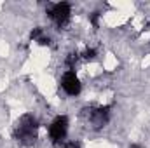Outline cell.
<instances>
[{
    "mask_svg": "<svg viewBox=\"0 0 150 148\" xmlns=\"http://www.w3.org/2000/svg\"><path fill=\"white\" fill-rule=\"evenodd\" d=\"M38 134V122L30 113L21 115L14 124V140L21 147H32L37 141Z\"/></svg>",
    "mask_w": 150,
    "mask_h": 148,
    "instance_id": "cell-1",
    "label": "cell"
},
{
    "mask_svg": "<svg viewBox=\"0 0 150 148\" xmlns=\"http://www.w3.org/2000/svg\"><path fill=\"white\" fill-rule=\"evenodd\" d=\"M47 14H49V18H51L59 28H63V26H67L68 21H70L72 7H70L68 2H58V4L51 5V9H47Z\"/></svg>",
    "mask_w": 150,
    "mask_h": 148,
    "instance_id": "cell-2",
    "label": "cell"
},
{
    "mask_svg": "<svg viewBox=\"0 0 150 148\" xmlns=\"http://www.w3.org/2000/svg\"><path fill=\"white\" fill-rule=\"evenodd\" d=\"M84 115L87 117V120L91 122V125L94 129H101L107 125L108 118H110V106H93V108H86Z\"/></svg>",
    "mask_w": 150,
    "mask_h": 148,
    "instance_id": "cell-3",
    "label": "cell"
},
{
    "mask_svg": "<svg viewBox=\"0 0 150 148\" xmlns=\"http://www.w3.org/2000/svg\"><path fill=\"white\" fill-rule=\"evenodd\" d=\"M67 132H68V117L65 115H59L52 120V124L49 125V136H51V141L52 143H61L65 138H67Z\"/></svg>",
    "mask_w": 150,
    "mask_h": 148,
    "instance_id": "cell-4",
    "label": "cell"
},
{
    "mask_svg": "<svg viewBox=\"0 0 150 148\" xmlns=\"http://www.w3.org/2000/svg\"><path fill=\"white\" fill-rule=\"evenodd\" d=\"M61 87H63V91H65L68 96H77V94H80L82 85H80V80H79V77L75 75L74 70H68L67 73L63 75V78H61Z\"/></svg>",
    "mask_w": 150,
    "mask_h": 148,
    "instance_id": "cell-5",
    "label": "cell"
},
{
    "mask_svg": "<svg viewBox=\"0 0 150 148\" xmlns=\"http://www.w3.org/2000/svg\"><path fill=\"white\" fill-rule=\"evenodd\" d=\"M82 58L84 59H94L96 58V49H86L82 52Z\"/></svg>",
    "mask_w": 150,
    "mask_h": 148,
    "instance_id": "cell-6",
    "label": "cell"
},
{
    "mask_svg": "<svg viewBox=\"0 0 150 148\" xmlns=\"http://www.w3.org/2000/svg\"><path fill=\"white\" fill-rule=\"evenodd\" d=\"M30 37H32V40H38V38L42 37V28H33L32 33H30Z\"/></svg>",
    "mask_w": 150,
    "mask_h": 148,
    "instance_id": "cell-7",
    "label": "cell"
},
{
    "mask_svg": "<svg viewBox=\"0 0 150 148\" xmlns=\"http://www.w3.org/2000/svg\"><path fill=\"white\" fill-rule=\"evenodd\" d=\"M98 18H100V12H93L91 14V23L94 28H98Z\"/></svg>",
    "mask_w": 150,
    "mask_h": 148,
    "instance_id": "cell-8",
    "label": "cell"
},
{
    "mask_svg": "<svg viewBox=\"0 0 150 148\" xmlns=\"http://www.w3.org/2000/svg\"><path fill=\"white\" fill-rule=\"evenodd\" d=\"M37 42L40 44V45H49V44H51V38H49V37H47V38H45V37H40Z\"/></svg>",
    "mask_w": 150,
    "mask_h": 148,
    "instance_id": "cell-9",
    "label": "cell"
},
{
    "mask_svg": "<svg viewBox=\"0 0 150 148\" xmlns=\"http://www.w3.org/2000/svg\"><path fill=\"white\" fill-rule=\"evenodd\" d=\"M65 148H80V145L77 143V141H70V143H67Z\"/></svg>",
    "mask_w": 150,
    "mask_h": 148,
    "instance_id": "cell-10",
    "label": "cell"
}]
</instances>
